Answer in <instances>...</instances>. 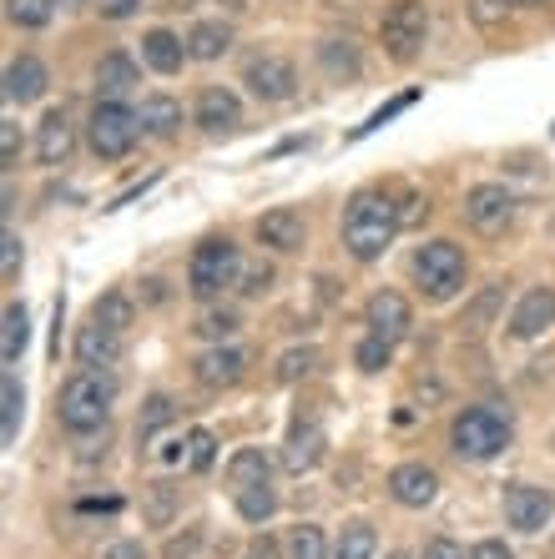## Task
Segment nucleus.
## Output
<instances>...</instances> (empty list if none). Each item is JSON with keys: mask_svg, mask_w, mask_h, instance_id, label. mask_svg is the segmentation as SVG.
I'll list each match as a JSON object with an SVG mask.
<instances>
[{"mask_svg": "<svg viewBox=\"0 0 555 559\" xmlns=\"http://www.w3.org/2000/svg\"><path fill=\"white\" fill-rule=\"evenodd\" d=\"M500 5H535V0H500Z\"/></svg>", "mask_w": 555, "mask_h": 559, "instance_id": "53", "label": "nucleus"}, {"mask_svg": "<svg viewBox=\"0 0 555 559\" xmlns=\"http://www.w3.org/2000/svg\"><path fill=\"white\" fill-rule=\"evenodd\" d=\"M389 559H410V555H389Z\"/></svg>", "mask_w": 555, "mask_h": 559, "instance_id": "54", "label": "nucleus"}, {"mask_svg": "<svg viewBox=\"0 0 555 559\" xmlns=\"http://www.w3.org/2000/svg\"><path fill=\"white\" fill-rule=\"evenodd\" d=\"M51 5L56 0H5V21L21 31H40L51 26Z\"/></svg>", "mask_w": 555, "mask_h": 559, "instance_id": "33", "label": "nucleus"}, {"mask_svg": "<svg viewBox=\"0 0 555 559\" xmlns=\"http://www.w3.org/2000/svg\"><path fill=\"white\" fill-rule=\"evenodd\" d=\"M0 152H5V167H15V152H21V131H15V121L0 127Z\"/></svg>", "mask_w": 555, "mask_h": 559, "instance_id": "46", "label": "nucleus"}, {"mask_svg": "<svg viewBox=\"0 0 555 559\" xmlns=\"http://www.w3.org/2000/svg\"><path fill=\"white\" fill-rule=\"evenodd\" d=\"M227 46H233V26H223V21H198L187 31L192 61H217V56H227Z\"/></svg>", "mask_w": 555, "mask_h": 559, "instance_id": "26", "label": "nucleus"}, {"mask_svg": "<svg viewBox=\"0 0 555 559\" xmlns=\"http://www.w3.org/2000/svg\"><path fill=\"white\" fill-rule=\"evenodd\" d=\"M424 559H464V545H454L450 534H435V539L424 545Z\"/></svg>", "mask_w": 555, "mask_h": 559, "instance_id": "43", "label": "nucleus"}, {"mask_svg": "<svg viewBox=\"0 0 555 559\" xmlns=\"http://www.w3.org/2000/svg\"><path fill=\"white\" fill-rule=\"evenodd\" d=\"M167 424H173V399H167V393H152L142 404V414H137V443H152Z\"/></svg>", "mask_w": 555, "mask_h": 559, "instance_id": "32", "label": "nucleus"}, {"mask_svg": "<svg viewBox=\"0 0 555 559\" xmlns=\"http://www.w3.org/2000/svg\"><path fill=\"white\" fill-rule=\"evenodd\" d=\"M137 136H142V121H137L132 106H121V102H96L92 106L86 142H92V152L102 156V162H121V156L137 146Z\"/></svg>", "mask_w": 555, "mask_h": 559, "instance_id": "6", "label": "nucleus"}, {"mask_svg": "<svg viewBox=\"0 0 555 559\" xmlns=\"http://www.w3.org/2000/svg\"><path fill=\"white\" fill-rule=\"evenodd\" d=\"M177 514V489L173 484H146V524L152 530H167Z\"/></svg>", "mask_w": 555, "mask_h": 559, "instance_id": "34", "label": "nucleus"}, {"mask_svg": "<svg viewBox=\"0 0 555 559\" xmlns=\"http://www.w3.org/2000/svg\"><path fill=\"white\" fill-rule=\"evenodd\" d=\"M238 514L248 524H268L278 514V495H273V479L268 484H248V489H238Z\"/></svg>", "mask_w": 555, "mask_h": 559, "instance_id": "30", "label": "nucleus"}, {"mask_svg": "<svg viewBox=\"0 0 555 559\" xmlns=\"http://www.w3.org/2000/svg\"><path fill=\"white\" fill-rule=\"evenodd\" d=\"M111 378L92 373V368H81L61 383V399H56V418H61V429L76 433V439H92V433H106V418H111Z\"/></svg>", "mask_w": 555, "mask_h": 559, "instance_id": "2", "label": "nucleus"}, {"mask_svg": "<svg viewBox=\"0 0 555 559\" xmlns=\"http://www.w3.org/2000/svg\"><path fill=\"white\" fill-rule=\"evenodd\" d=\"M495 302H500V287H485V298H480L475 308L464 312V328H470V333H480V328L489 323V312H495Z\"/></svg>", "mask_w": 555, "mask_h": 559, "instance_id": "41", "label": "nucleus"}, {"mask_svg": "<svg viewBox=\"0 0 555 559\" xmlns=\"http://www.w3.org/2000/svg\"><path fill=\"white\" fill-rule=\"evenodd\" d=\"M318 66H323L333 81H354L364 61H358V46L349 36H329V40H318Z\"/></svg>", "mask_w": 555, "mask_h": 559, "instance_id": "24", "label": "nucleus"}, {"mask_svg": "<svg viewBox=\"0 0 555 559\" xmlns=\"http://www.w3.org/2000/svg\"><path fill=\"white\" fill-rule=\"evenodd\" d=\"M555 514V495L541 484H510L505 489V524L520 534H541Z\"/></svg>", "mask_w": 555, "mask_h": 559, "instance_id": "10", "label": "nucleus"}, {"mask_svg": "<svg viewBox=\"0 0 555 559\" xmlns=\"http://www.w3.org/2000/svg\"><path fill=\"white\" fill-rule=\"evenodd\" d=\"M551 323H555V287H530L526 298L516 302V312H510V338L530 343L541 338Z\"/></svg>", "mask_w": 555, "mask_h": 559, "instance_id": "16", "label": "nucleus"}, {"mask_svg": "<svg viewBox=\"0 0 555 559\" xmlns=\"http://www.w3.org/2000/svg\"><path fill=\"white\" fill-rule=\"evenodd\" d=\"M243 86H248L258 102L278 106L298 96V71H293L288 56H252L248 71H243Z\"/></svg>", "mask_w": 555, "mask_h": 559, "instance_id": "9", "label": "nucleus"}, {"mask_svg": "<svg viewBox=\"0 0 555 559\" xmlns=\"http://www.w3.org/2000/svg\"><path fill=\"white\" fill-rule=\"evenodd\" d=\"M464 222H470L480 237H500L505 227L516 222V192L500 182H475L464 192Z\"/></svg>", "mask_w": 555, "mask_h": 559, "instance_id": "8", "label": "nucleus"}, {"mask_svg": "<svg viewBox=\"0 0 555 559\" xmlns=\"http://www.w3.org/2000/svg\"><path fill=\"white\" fill-rule=\"evenodd\" d=\"M56 5H61V11H76V5H81V0H56Z\"/></svg>", "mask_w": 555, "mask_h": 559, "instance_id": "52", "label": "nucleus"}, {"mask_svg": "<svg viewBox=\"0 0 555 559\" xmlns=\"http://www.w3.org/2000/svg\"><path fill=\"white\" fill-rule=\"evenodd\" d=\"M364 323H369V333L399 343L414 328V312H410V302H404V293H394V287H379V293L369 298V308H364Z\"/></svg>", "mask_w": 555, "mask_h": 559, "instance_id": "11", "label": "nucleus"}, {"mask_svg": "<svg viewBox=\"0 0 555 559\" xmlns=\"http://www.w3.org/2000/svg\"><path fill=\"white\" fill-rule=\"evenodd\" d=\"M238 283H243V293H248V298H263L268 287H273V267H248Z\"/></svg>", "mask_w": 555, "mask_h": 559, "instance_id": "42", "label": "nucleus"}, {"mask_svg": "<svg viewBox=\"0 0 555 559\" xmlns=\"http://www.w3.org/2000/svg\"><path fill=\"white\" fill-rule=\"evenodd\" d=\"M238 277H243V258L227 237H208V242H198L192 262H187V293L202 298V302L223 298L227 287H238Z\"/></svg>", "mask_w": 555, "mask_h": 559, "instance_id": "5", "label": "nucleus"}, {"mask_svg": "<svg viewBox=\"0 0 555 559\" xmlns=\"http://www.w3.org/2000/svg\"><path fill=\"white\" fill-rule=\"evenodd\" d=\"M414 102H420V92H404V96H394L389 106H379V111H374V117L364 121V127H354V142H358V136H369V131H379L383 121H394L399 111H404V106H414Z\"/></svg>", "mask_w": 555, "mask_h": 559, "instance_id": "40", "label": "nucleus"}, {"mask_svg": "<svg viewBox=\"0 0 555 559\" xmlns=\"http://www.w3.org/2000/svg\"><path fill=\"white\" fill-rule=\"evenodd\" d=\"M314 368H318V348H288L278 358V383H298V378H308Z\"/></svg>", "mask_w": 555, "mask_h": 559, "instance_id": "38", "label": "nucleus"}, {"mask_svg": "<svg viewBox=\"0 0 555 559\" xmlns=\"http://www.w3.org/2000/svg\"><path fill=\"white\" fill-rule=\"evenodd\" d=\"M92 5L106 15V21H127V15L142 11V0H92Z\"/></svg>", "mask_w": 555, "mask_h": 559, "instance_id": "44", "label": "nucleus"}, {"mask_svg": "<svg viewBox=\"0 0 555 559\" xmlns=\"http://www.w3.org/2000/svg\"><path fill=\"white\" fill-rule=\"evenodd\" d=\"M389 358H394V343L379 338V333H369V338L354 348V364L364 368V373H383V368H389Z\"/></svg>", "mask_w": 555, "mask_h": 559, "instance_id": "37", "label": "nucleus"}, {"mask_svg": "<svg viewBox=\"0 0 555 559\" xmlns=\"http://www.w3.org/2000/svg\"><path fill=\"white\" fill-rule=\"evenodd\" d=\"M26 343H31V312H26V302H5V328H0V358L5 364H21V353H26Z\"/></svg>", "mask_w": 555, "mask_h": 559, "instance_id": "25", "label": "nucleus"}, {"mask_svg": "<svg viewBox=\"0 0 555 559\" xmlns=\"http://www.w3.org/2000/svg\"><path fill=\"white\" fill-rule=\"evenodd\" d=\"M137 86H142V71H137V61L127 51H111L96 61V92H102V102H121Z\"/></svg>", "mask_w": 555, "mask_h": 559, "instance_id": "19", "label": "nucleus"}, {"mask_svg": "<svg viewBox=\"0 0 555 559\" xmlns=\"http://www.w3.org/2000/svg\"><path fill=\"white\" fill-rule=\"evenodd\" d=\"M399 207L394 197L379 192V187H364V192L349 197L344 207V248L354 262H379L383 252H389V242H394L399 233Z\"/></svg>", "mask_w": 555, "mask_h": 559, "instance_id": "1", "label": "nucleus"}, {"mask_svg": "<svg viewBox=\"0 0 555 559\" xmlns=\"http://www.w3.org/2000/svg\"><path fill=\"white\" fill-rule=\"evenodd\" d=\"M410 273H414V283H420V293L429 302H450L464 287L470 262H464V252L454 248L450 237H435V242H424V248L410 258Z\"/></svg>", "mask_w": 555, "mask_h": 559, "instance_id": "4", "label": "nucleus"}, {"mask_svg": "<svg viewBox=\"0 0 555 559\" xmlns=\"http://www.w3.org/2000/svg\"><path fill=\"white\" fill-rule=\"evenodd\" d=\"M510 439H516V424H510V414H500V408H460L450 424V449L460 459H470V464H485V459L505 454L510 449Z\"/></svg>", "mask_w": 555, "mask_h": 559, "instance_id": "3", "label": "nucleus"}, {"mask_svg": "<svg viewBox=\"0 0 555 559\" xmlns=\"http://www.w3.org/2000/svg\"><path fill=\"white\" fill-rule=\"evenodd\" d=\"M46 66L36 61V56H15L11 66H5V102L11 106H31V102H40L46 96Z\"/></svg>", "mask_w": 555, "mask_h": 559, "instance_id": "20", "label": "nucleus"}, {"mask_svg": "<svg viewBox=\"0 0 555 559\" xmlns=\"http://www.w3.org/2000/svg\"><path fill=\"white\" fill-rule=\"evenodd\" d=\"M187 56H192V51H187V40H177L173 31L157 26V31H146V36H142V61L152 66L157 76H177V71L187 66Z\"/></svg>", "mask_w": 555, "mask_h": 559, "instance_id": "21", "label": "nucleus"}, {"mask_svg": "<svg viewBox=\"0 0 555 559\" xmlns=\"http://www.w3.org/2000/svg\"><path fill=\"white\" fill-rule=\"evenodd\" d=\"M374 549H379V534H374V524L354 520V524H344V534H339L333 559H374Z\"/></svg>", "mask_w": 555, "mask_h": 559, "instance_id": "31", "label": "nucleus"}, {"mask_svg": "<svg viewBox=\"0 0 555 559\" xmlns=\"http://www.w3.org/2000/svg\"><path fill=\"white\" fill-rule=\"evenodd\" d=\"M21 414H26L21 378L5 373V378H0V439H5V443H15V433H21Z\"/></svg>", "mask_w": 555, "mask_h": 559, "instance_id": "28", "label": "nucleus"}, {"mask_svg": "<svg viewBox=\"0 0 555 559\" xmlns=\"http://www.w3.org/2000/svg\"><path fill=\"white\" fill-rule=\"evenodd\" d=\"M273 479V459L263 449H238V454L227 459V484L233 489H248V484H268Z\"/></svg>", "mask_w": 555, "mask_h": 559, "instance_id": "27", "label": "nucleus"}, {"mask_svg": "<svg viewBox=\"0 0 555 559\" xmlns=\"http://www.w3.org/2000/svg\"><path fill=\"white\" fill-rule=\"evenodd\" d=\"M212 459H217V439H212V429H192V433H187V468L208 474Z\"/></svg>", "mask_w": 555, "mask_h": 559, "instance_id": "39", "label": "nucleus"}, {"mask_svg": "<svg viewBox=\"0 0 555 559\" xmlns=\"http://www.w3.org/2000/svg\"><path fill=\"white\" fill-rule=\"evenodd\" d=\"M238 328L243 323H238V312H233V308H208L198 318V328H192V333H198V338H208V343H227Z\"/></svg>", "mask_w": 555, "mask_h": 559, "instance_id": "35", "label": "nucleus"}, {"mask_svg": "<svg viewBox=\"0 0 555 559\" xmlns=\"http://www.w3.org/2000/svg\"><path fill=\"white\" fill-rule=\"evenodd\" d=\"M76 364L92 368V373H106V368L121 364V333H111V328H102L92 318V323L76 333Z\"/></svg>", "mask_w": 555, "mask_h": 559, "instance_id": "18", "label": "nucleus"}, {"mask_svg": "<svg viewBox=\"0 0 555 559\" xmlns=\"http://www.w3.org/2000/svg\"><path fill=\"white\" fill-rule=\"evenodd\" d=\"M71 152H76V127H71V117L56 106L36 127V162L40 167H67Z\"/></svg>", "mask_w": 555, "mask_h": 559, "instance_id": "13", "label": "nucleus"}, {"mask_svg": "<svg viewBox=\"0 0 555 559\" xmlns=\"http://www.w3.org/2000/svg\"><path fill=\"white\" fill-rule=\"evenodd\" d=\"M551 443H555V439H551Z\"/></svg>", "mask_w": 555, "mask_h": 559, "instance_id": "56", "label": "nucleus"}, {"mask_svg": "<svg viewBox=\"0 0 555 559\" xmlns=\"http://www.w3.org/2000/svg\"><path fill=\"white\" fill-rule=\"evenodd\" d=\"M258 242L263 248H273V252H304V242H308V222H304V212L298 207H273V212H263L258 217Z\"/></svg>", "mask_w": 555, "mask_h": 559, "instance_id": "12", "label": "nucleus"}, {"mask_svg": "<svg viewBox=\"0 0 555 559\" xmlns=\"http://www.w3.org/2000/svg\"><path fill=\"white\" fill-rule=\"evenodd\" d=\"M15 273H21V237L5 233V283H15Z\"/></svg>", "mask_w": 555, "mask_h": 559, "instance_id": "47", "label": "nucleus"}, {"mask_svg": "<svg viewBox=\"0 0 555 559\" xmlns=\"http://www.w3.org/2000/svg\"><path fill=\"white\" fill-rule=\"evenodd\" d=\"M192 549H198V534H187V539H173V545H167V559H192Z\"/></svg>", "mask_w": 555, "mask_h": 559, "instance_id": "49", "label": "nucleus"}, {"mask_svg": "<svg viewBox=\"0 0 555 559\" xmlns=\"http://www.w3.org/2000/svg\"><path fill=\"white\" fill-rule=\"evenodd\" d=\"M288 559H329V539L318 524H298L288 534Z\"/></svg>", "mask_w": 555, "mask_h": 559, "instance_id": "36", "label": "nucleus"}, {"mask_svg": "<svg viewBox=\"0 0 555 559\" xmlns=\"http://www.w3.org/2000/svg\"><path fill=\"white\" fill-rule=\"evenodd\" d=\"M551 136H555V127H551Z\"/></svg>", "mask_w": 555, "mask_h": 559, "instance_id": "55", "label": "nucleus"}, {"mask_svg": "<svg viewBox=\"0 0 555 559\" xmlns=\"http://www.w3.org/2000/svg\"><path fill=\"white\" fill-rule=\"evenodd\" d=\"M92 318L102 328H111V333H121V338H127V328L137 323V308H132V298H127V293H102V298H96V308H92Z\"/></svg>", "mask_w": 555, "mask_h": 559, "instance_id": "29", "label": "nucleus"}, {"mask_svg": "<svg viewBox=\"0 0 555 559\" xmlns=\"http://www.w3.org/2000/svg\"><path fill=\"white\" fill-rule=\"evenodd\" d=\"M192 121H198L208 136H227V131L243 127V102L227 86H208V92L198 96V111H192Z\"/></svg>", "mask_w": 555, "mask_h": 559, "instance_id": "15", "label": "nucleus"}, {"mask_svg": "<svg viewBox=\"0 0 555 559\" xmlns=\"http://www.w3.org/2000/svg\"><path fill=\"white\" fill-rule=\"evenodd\" d=\"M192 373H198L202 389H233L248 373V353L233 348V343H212L198 364H192Z\"/></svg>", "mask_w": 555, "mask_h": 559, "instance_id": "14", "label": "nucleus"}, {"mask_svg": "<svg viewBox=\"0 0 555 559\" xmlns=\"http://www.w3.org/2000/svg\"><path fill=\"white\" fill-rule=\"evenodd\" d=\"M389 495L404 509H429L439 495V474L429 464H399L394 474H389Z\"/></svg>", "mask_w": 555, "mask_h": 559, "instance_id": "17", "label": "nucleus"}, {"mask_svg": "<svg viewBox=\"0 0 555 559\" xmlns=\"http://www.w3.org/2000/svg\"><path fill=\"white\" fill-rule=\"evenodd\" d=\"M278 549H273V539H258V545H252V559H273Z\"/></svg>", "mask_w": 555, "mask_h": 559, "instance_id": "50", "label": "nucleus"}, {"mask_svg": "<svg viewBox=\"0 0 555 559\" xmlns=\"http://www.w3.org/2000/svg\"><path fill=\"white\" fill-rule=\"evenodd\" d=\"M223 5H227V11H233V15H243V11H252V0H223Z\"/></svg>", "mask_w": 555, "mask_h": 559, "instance_id": "51", "label": "nucleus"}, {"mask_svg": "<svg viewBox=\"0 0 555 559\" xmlns=\"http://www.w3.org/2000/svg\"><path fill=\"white\" fill-rule=\"evenodd\" d=\"M470 559H516V555H510L505 539H480V545L470 549Z\"/></svg>", "mask_w": 555, "mask_h": 559, "instance_id": "45", "label": "nucleus"}, {"mask_svg": "<svg viewBox=\"0 0 555 559\" xmlns=\"http://www.w3.org/2000/svg\"><path fill=\"white\" fill-rule=\"evenodd\" d=\"M102 559H146V549H142V545H137V539H117V545L106 549V555H102Z\"/></svg>", "mask_w": 555, "mask_h": 559, "instance_id": "48", "label": "nucleus"}, {"mask_svg": "<svg viewBox=\"0 0 555 559\" xmlns=\"http://www.w3.org/2000/svg\"><path fill=\"white\" fill-rule=\"evenodd\" d=\"M323 449H329V439H323L318 424H293L288 443H283V468H288V474H308V468L323 459Z\"/></svg>", "mask_w": 555, "mask_h": 559, "instance_id": "22", "label": "nucleus"}, {"mask_svg": "<svg viewBox=\"0 0 555 559\" xmlns=\"http://www.w3.org/2000/svg\"><path fill=\"white\" fill-rule=\"evenodd\" d=\"M379 40L389 61H414L429 40V5L424 0H394L379 21Z\"/></svg>", "mask_w": 555, "mask_h": 559, "instance_id": "7", "label": "nucleus"}, {"mask_svg": "<svg viewBox=\"0 0 555 559\" xmlns=\"http://www.w3.org/2000/svg\"><path fill=\"white\" fill-rule=\"evenodd\" d=\"M137 121H142L146 136H177L182 131V102L177 96H146L142 106H137Z\"/></svg>", "mask_w": 555, "mask_h": 559, "instance_id": "23", "label": "nucleus"}]
</instances>
